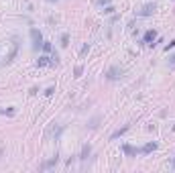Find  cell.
<instances>
[{"instance_id": "603a6c76", "label": "cell", "mask_w": 175, "mask_h": 173, "mask_svg": "<svg viewBox=\"0 0 175 173\" xmlns=\"http://www.w3.org/2000/svg\"><path fill=\"white\" fill-rule=\"evenodd\" d=\"M173 167H175V159H173Z\"/></svg>"}, {"instance_id": "7402d4cb", "label": "cell", "mask_w": 175, "mask_h": 173, "mask_svg": "<svg viewBox=\"0 0 175 173\" xmlns=\"http://www.w3.org/2000/svg\"><path fill=\"white\" fill-rule=\"evenodd\" d=\"M169 67H175V55L169 57Z\"/></svg>"}, {"instance_id": "ffe728a7", "label": "cell", "mask_w": 175, "mask_h": 173, "mask_svg": "<svg viewBox=\"0 0 175 173\" xmlns=\"http://www.w3.org/2000/svg\"><path fill=\"white\" fill-rule=\"evenodd\" d=\"M55 94V88H47L45 90V96H53Z\"/></svg>"}, {"instance_id": "6da1fadb", "label": "cell", "mask_w": 175, "mask_h": 173, "mask_svg": "<svg viewBox=\"0 0 175 173\" xmlns=\"http://www.w3.org/2000/svg\"><path fill=\"white\" fill-rule=\"evenodd\" d=\"M61 130H63V126L53 122V124H49V126H47V130H45V135H43V138H45V140H53V138L57 140L59 135H61Z\"/></svg>"}, {"instance_id": "ba28073f", "label": "cell", "mask_w": 175, "mask_h": 173, "mask_svg": "<svg viewBox=\"0 0 175 173\" xmlns=\"http://www.w3.org/2000/svg\"><path fill=\"white\" fill-rule=\"evenodd\" d=\"M90 153H92V145H83V147H82V155H80V159H82V161H86V159L90 157Z\"/></svg>"}, {"instance_id": "d6986e66", "label": "cell", "mask_w": 175, "mask_h": 173, "mask_svg": "<svg viewBox=\"0 0 175 173\" xmlns=\"http://www.w3.org/2000/svg\"><path fill=\"white\" fill-rule=\"evenodd\" d=\"M112 12H114V6H110V4H108V6L104 8V14H112Z\"/></svg>"}, {"instance_id": "cb8c5ba5", "label": "cell", "mask_w": 175, "mask_h": 173, "mask_svg": "<svg viewBox=\"0 0 175 173\" xmlns=\"http://www.w3.org/2000/svg\"><path fill=\"white\" fill-rule=\"evenodd\" d=\"M173 130H175V124H173Z\"/></svg>"}, {"instance_id": "4fadbf2b", "label": "cell", "mask_w": 175, "mask_h": 173, "mask_svg": "<svg viewBox=\"0 0 175 173\" xmlns=\"http://www.w3.org/2000/svg\"><path fill=\"white\" fill-rule=\"evenodd\" d=\"M67 45H69V35L63 33L61 35V47H67Z\"/></svg>"}, {"instance_id": "7c38bea8", "label": "cell", "mask_w": 175, "mask_h": 173, "mask_svg": "<svg viewBox=\"0 0 175 173\" xmlns=\"http://www.w3.org/2000/svg\"><path fill=\"white\" fill-rule=\"evenodd\" d=\"M49 59H51V57H47V55H41V57H39V61H37V65H39V67H45L47 63H51Z\"/></svg>"}, {"instance_id": "44dd1931", "label": "cell", "mask_w": 175, "mask_h": 173, "mask_svg": "<svg viewBox=\"0 0 175 173\" xmlns=\"http://www.w3.org/2000/svg\"><path fill=\"white\" fill-rule=\"evenodd\" d=\"M173 47H175V39L171 41V43H167V45H165V51H169V49H173Z\"/></svg>"}, {"instance_id": "9a60e30c", "label": "cell", "mask_w": 175, "mask_h": 173, "mask_svg": "<svg viewBox=\"0 0 175 173\" xmlns=\"http://www.w3.org/2000/svg\"><path fill=\"white\" fill-rule=\"evenodd\" d=\"M82 73H83V65H75V69H73V75H75V78H80Z\"/></svg>"}, {"instance_id": "e0dca14e", "label": "cell", "mask_w": 175, "mask_h": 173, "mask_svg": "<svg viewBox=\"0 0 175 173\" xmlns=\"http://www.w3.org/2000/svg\"><path fill=\"white\" fill-rule=\"evenodd\" d=\"M88 53H90V45H88V43H86V45L82 47V51H80V55H82V57H86V55H88Z\"/></svg>"}, {"instance_id": "5b68a950", "label": "cell", "mask_w": 175, "mask_h": 173, "mask_svg": "<svg viewBox=\"0 0 175 173\" xmlns=\"http://www.w3.org/2000/svg\"><path fill=\"white\" fill-rule=\"evenodd\" d=\"M155 10H157V4H155V2H149V4H145L139 10V16H151Z\"/></svg>"}, {"instance_id": "52a82bcc", "label": "cell", "mask_w": 175, "mask_h": 173, "mask_svg": "<svg viewBox=\"0 0 175 173\" xmlns=\"http://www.w3.org/2000/svg\"><path fill=\"white\" fill-rule=\"evenodd\" d=\"M122 151H124V153L128 155V157H137V155L140 153V149H137V147H132V145H124V147H122Z\"/></svg>"}, {"instance_id": "7a4b0ae2", "label": "cell", "mask_w": 175, "mask_h": 173, "mask_svg": "<svg viewBox=\"0 0 175 173\" xmlns=\"http://www.w3.org/2000/svg\"><path fill=\"white\" fill-rule=\"evenodd\" d=\"M16 53H18V39L14 37L10 43V51H8V55H6V59L2 61V65H8V63H12L14 61V57H16Z\"/></svg>"}, {"instance_id": "d4e9b609", "label": "cell", "mask_w": 175, "mask_h": 173, "mask_svg": "<svg viewBox=\"0 0 175 173\" xmlns=\"http://www.w3.org/2000/svg\"><path fill=\"white\" fill-rule=\"evenodd\" d=\"M55 2H57V0H55Z\"/></svg>"}, {"instance_id": "30bf717a", "label": "cell", "mask_w": 175, "mask_h": 173, "mask_svg": "<svg viewBox=\"0 0 175 173\" xmlns=\"http://www.w3.org/2000/svg\"><path fill=\"white\" fill-rule=\"evenodd\" d=\"M157 147H159L157 143H147V145H145V147L140 149V153H145V155H147V153H151V151H155Z\"/></svg>"}, {"instance_id": "8992f818", "label": "cell", "mask_w": 175, "mask_h": 173, "mask_svg": "<svg viewBox=\"0 0 175 173\" xmlns=\"http://www.w3.org/2000/svg\"><path fill=\"white\" fill-rule=\"evenodd\" d=\"M157 39V31H153V29H149L147 33H145V37H143V45H151L153 41Z\"/></svg>"}, {"instance_id": "ac0fdd59", "label": "cell", "mask_w": 175, "mask_h": 173, "mask_svg": "<svg viewBox=\"0 0 175 173\" xmlns=\"http://www.w3.org/2000/svg\"><path fill=\"white\" fill-rule=\"evenodd\" d=\"M110 2H112V0H96V4H98V6H108Z\"/></svg>"}, {"instance_id": "277c9868", "label": "cell", "mask_w": 175, "mask_h": 173, "mask_svg": "<svg viewBox=\"0 0 175 173\" xmlns=\"http://www.w3.org/2000/svg\"><path fill=\"white\" fill-rule=\"evenodd\" d=\"M31 39H33V49L39 51L41 47H43V35L39 29H31Z\"/></svg>"}, {"instance_id": "8fae6325", "label": "cell", "mask_w": 175, "mask_h": 173, "mask_svg": "<svg viewBox=\"0 0 175 173\" xmlns=\"http://www.w3.org/2000/svg\"><path fill=\"white\" fill-rule=\"evenodd\" d=\"M128 128H130V124H124V126H122V128H118V130H116V132H114V135H112V137H110V138H112V140H114V138H118V137H120V135H124V132H126Z\"/></svg>"}, {"instance_id": "3957f363", "label": "cell", "mask_w": 175, "mask_h": 173, "mask_svg": "<svg viewBox=\"0 0 175 173\" xmlns=\"http://www.w3.org/2000/svg\"><path fill=\"white\" fill-rule=\"evenodd\" d=\"M122 73H124V69L120 67V65H112V67L106 71V80H110V81H116L122 78Z\"/></svg>"}, {"instance_id": "2e32d148", "label": "cell", "mask_w": 175, "mask_h": 173, "mask_svg": "<svg viewBox=\"0 0 175 173\" xmlns=\"http://www.w3.org/2000/svg\"><path fill=\"white\" fill-rule=\"evenodd\" d=\"M98 120H100V116H94L92 120H90V124H88V126H90V128H96V126H98Z\"/></svg>"}, {"instance_id": "9c48e42d", "label": "cell", "mask_w": 175, "mask_h": 173, "mask_svg": "<svg viewBox=\"0 0 175 173\" xmlns=\"http://www.w3.org/2000/svg\"><path fill=\"white\" fill-rule=\"evenodd\" d=\"M57 161H59V157L55 155V157H51L49 161H45L43 165H41V169H49V167H53V165H57Z\"/></svg>"}, {"instance_id": "5bb4252c", "label": "cell", "mask_w": 175, "mask_h": 173, "mask_svg": "<svg viewBox=\"0 0 175 173\" xmlns=\"http://www.w3.org/2000/svg\"><path fill=\"white\" fill-rule=\"evenodd\" d=\"M43 51H45V53H51V51H53V45H51L49 41H43Z\"/></svg>"}]
</instances>
